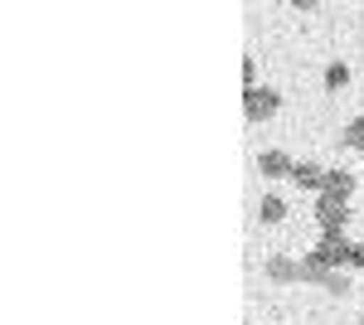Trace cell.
<instances>
[{"label":"cell","mask_w":364,"mask_h":325,"mask_svg":"<svg viewBox=\"0 0 364 325\" xmlns=\"http://www.w3.org/2000/svg\"><path fill=\"white\" fill-rule=\"evenodd\" d=\"M340 146H350V151H360V156H364V117L345 122V132H340Z\"/></svg>","instance_id":"obj_9"},{"label":"cell","mask_w":364,"mask_h":325,"mask_svg":"<svg viewBox=\"0 0 364 325\" xmlns=\"http://www.w3.org/2000/svg\"><path fill=\"white\" fill-rule=\"evenodd\" d=\"M350 267H364V243H355V252H350Z\"/></svg>","instance_id":"obj_13"},{"label":"cell","mask_w":364,"mask_h":325,"mask_svg":"<svg viewBox=\"0 0 364 325\" xmlns=\"http://www.w3.org/2000/svg\"><path fill=\"white\" fill-rule=\"evenodd\" d=\"M321 287H326L331 297H345V292H350V272H331V277H326Z\"/></svg>","instance_id":"obj_12"},{"label":"cell","mask_w":364,"mask_h":325,"mask_svg":"<svg viewBox=\"0 0 364 325\" xmlns=\"http://www.w3.org/2000/svg\"><path fill=\"white\" fill-rule=\"evenodd\" d=\"M257 218H262V223H282V218H287V199H282V194H262Z\"/></svg>","instance_id":"obj_8"},{"label":"cell","mask_w":364,"mask_h":325,"mask_svg":"<svg viewBox=\"0 0 364 325\" xmlns=\"http://www.w3.org/2000/svg\"><path fill=\"white\" fill-rule=\"evenodd\" d=\"M267 282H282V287H287V282H301V262H296V257H267Z\"/></svg>","instance_id":"obj_6"},{"label":"cell","mask_w":364,"mask_h":325,"mask_svg":"<svg viewBox=\"0 0 364 325\" xmlns=\"http://www.w3.org/2000/svg\"><path fill=\"white\" fill-rule=\"evenodd\" d=\"M326 277H331V267H326L316 252H306V257H301V282H326Z\"/></svg>","instance_id":"obj_10"},{"label":"cell","mask_w":364,"mask_h":325,"mask_svg":"<svg viewBox=\"0 0 364 325\" xmlns=\"http://www.w3.org/2000/svg\"><path fill=\"white\" fill-rule=\"evenodd\" d=\"M291 156H287V151H262V156H257V175H262V180H291Z\"/></svg>","instance_id":"obj_4"},{"label":"cell","mask_w":364,"mask_h":325,"mask_svg":"<svg viewBox=\"0 0 364 325\" xmlns=\"http://www.w3.org/2000/svg\"><path fill=\"white\" fill-rule=\"evenodd\" d=\"M277 107H282L277 87H248V92H243V112H248V122H267V117H277Z\"/></svg>","instance_id":"obj_1"},{"label":"cell","mask_w":364,"mask_h":325,"mask_svg":"<svg viewBox=\"0 0 364 325\" xmlns=\"http://www.w3.org/2000/svg\"><path fill=\"white\" fill-rule=\"evenodd\" d=\"M326 87H331V92H340V87H350V68H345V63H331V68H326Z\"/></svg>","instance_id":"obj_11"},{"label":"cell","mask_w":364,"mask_h":325,"mask_svg":"<svg viewBox=\"0 0 364 325\" xmlns=\"http://www.w3.org/2000/svg\"><path fill=\"white\" fill-rule=\"evenodd\" d=\"M316 223H321V233H326V238H345V223H350V209L321 194V199H316Z\"/></svg>","instance_id":"obj_2"},{"label":"cell","mask_w":364,"mask_h":325,"mask_svg":"<svg viewBox=\"0 0 364 325\" xmlns=\"http://www.w3.org/2000/svg\"><path fill=\"white\" fill-rule=\"evenodd\" d=\"M291 180H296V185H301V190H326V170H321V165L316 161H296L291 165Z\"/></svg>","instance_id":"obj_7"},{"label":"cell","mask_w":364,"mask_h":325,"mask_svg":"<svg viewBox=\"0 0 364 325\" xmlns=\"http://www.w3.org/2000/svg\"><path fill=\"white\" fill-rule=\"evenodd\" d=\"M326 199H336V204H350V194H355V175L350 170H326Z\"/></svg>","instance_id":"obj_5"},{"label":"cell","mask_w":364,"mask_h":325,"mask_svg":"<svg viewBox=\"0 0 364 325\" xmlns=\"http://www.w3.org/2000/svg\"><path fill=\"white\" fill-rule=\"evenodd\" d=\"M311 252H316V257H321L331 272H345V267H350V252H355V243H345V238H326V233H321V243L311 247Z\"/></svg>","instance_id":"obj_3"}]
</instances>
